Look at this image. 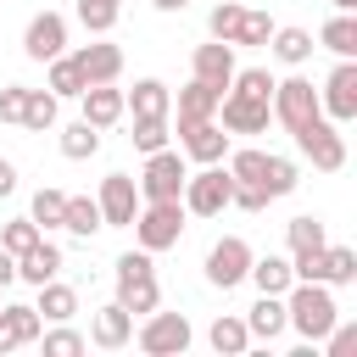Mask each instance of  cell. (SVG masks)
<instances>
[{"label":"cell","instance_id":"1","mask_svg":"<svg viewBox=\"0 0 357 357\" xmlns=\"http://www.w3.org/2000/svg\"><path fill=\"white\" fill-rule=\"evenodd\" d=\"M335 318H340V307H335L329 284H318V279H296V284L284 290V329H296L301 346H318V340L335 329Z\"/></svg>","mask_w":357,"mask_h":357},{"label":"cell","instance_id":"2","mask_svg":"<svg viewBox=\"0 0 357 357\" xmlns=\"http://www.w3.org/2000/svg\"><path fill=\"white\" fill-rule=\"evenodd\" d=\"M128 229L139 234V251H167L184 234V201H145Z\"/></svg>","mask_w":357,"mask_h":357},{"label":"cell","instance_id":"3","mask_svg":"<svg viewBox=\"0 0 357 357\" xmlns=\"http://www.w3.org/2000/svg\"><path fill=\"white\" fill-rule=\"evenodd\" d=\"M229 190H234V178H229V167H218V162H206L201 173H190V178H184V190H178V201H184V212H195V218H218V212L229 206Z\"/></svg>","mask_w":357,"mask_h":357},{"label":"cell","instance_id":"4","mask_svg":"<svg viewBox=\"0 0 357 357\" xmlns=\"http://www.w3.org/2000/svg\"><path fill=\"white\" fill-rule=\"evenodd\" d=\"M184 178H190V167H184V156L162 145V151H151V156H145V173H139L134 184H139V195H145V201H178V190H184Z\"/></svg>","mask_w":357,"mask_h":357},{"label":"cell","instance_id":"5","mask_svg":"<svg viewBox=\"0 0 357 357\" xmlns=\"http://www.w3.org/2000/svg\"><path fill=\"white\" fill-rule=\"evenodd\" d=\"M273 117L296 134L301 123H312V117H324V106H318V89L307 84V78H284V84H273Z\"/></svg>","mask_w":357,"mask_h":357},{"label":"cell","instance_id":"6","mask_svg":"<svg viewBox=\"0 0 357 357\" xmlns=\"http://www.w3.org/2000/svg\"><path fill=\"white\" fill-rule=\"evenodd\" d=\"M296 145H301V156H312V167H318V173L346 167V139H340V134H335V123H324V117L301 123V128H296Z\"/></svg>","mask_w":357,"mask_h":357},{"label":"cell","instance_id":"7","mask_svg":"<svg viewBox=\"0 0 357 357\" xmlns=\"http://www.w3.org/2000/svg\"><path fill=\"white\" fill-rule=\"evenodd\" d=\"M95 206H100V223H106V229H128L134 212H139V184H134L128 173H106Z\"/></svg>","mask_w":357,"mask_h":357},{"label":"cell","instance_id":"8","mask_svg":"<svg viewBox=\"0 0 357 357\" xmlns=\"http://www.w3.org/2000/svg\"><path fill=\"white\" fill-rule=\"evenodd\" d=\"M184 346H190V318H184V312H145V324H139V351L173 357V351H184Z\"/></svg>","mask_w":357,"mask_h":357},{"label":"cell","instance_id":"9","mask_svg":"<svg viewBox=\"0 0 357 357\" xmlns=\"http://www.w3.org/2000/svg\"><path fill=\"white\" fill-rule=\"evenodd\" d=\"M218 112H223V128H229V134H262L268 117H273V100L245 95V89H229V95L218 100Z\"/></svg>","mask_w":357,"mask_h":357},{"label":"cell","instance_id":"10","mask_svg":"<svg viewBox=\"0 0 357 357\" xmlns=\"http://www.w3.org/2000/svg\"><path fill=\"white\" fill-rule=\"evenodd\" d=\"M245 268H251V245H245L240 234H223V240L206 251V279H212L218 290H234V284L245 279Z\"/></svg>","mask_w":357,"mask_h":357},{"label":"cell","instance_id":"11","mask_svg":"<svg viewBox=\"0 0 357 357\" xmlns=\"http://www.w3.org/2000/svg\"><path fill=\"white\" fill-rule=\"evenodd\" d=\"M318 106H324L335 123H351V117H357V61H351V56H340V67L329 73Z\"/></svg>","mask_w":357,"mask_h":357},{"label":"cell","instance_id":"12","mask_svg":"<svg viewBox=\"0 0 357 357\" xmlns=\"http://www.w3.org/2000/svg\"><path fill=\"white\" fill-rule=\"evenodd\" d=\"M61 45H67V17L61 11H39L28 22V33H22L28 61H50V56H61Z\"/></svg>","mask_w":357,"mask_h":357},{"label":"cell","instance_id":"13","mask_svg":"<svg viewBox=\"0 0 357 357\" xmlns=\"http://www.w3.org/2000/svg\"><path fill=\"white\" fill-rule=\"evenodd\" d=\"M229 78H234V45L229 39H212V45H195V84H206V89H229Z\"/></svg>","mask_w":357,"mask_h":357},{"label":"cell","instance_id":"14","mask_svg":"<svg viewBox=\"0 0 357 357\" xmlns=\"http://www.w3.org/2000/svg\"><path fill=\"white\" fill-rule=\"evenodd\" d=\"M89 340H95L100 351H117V346H128V340H134V312H128L123 301H106V307L95 312V324H89Z\"/></svg>","mask_w":357,"mask_h":357},{"label":"cell","instance_id":"15","mask_svg":"<svg viewBox=\"0 0 357 357\" xmlns=\"http://www.w3.org/2000/svg\"><path fill=\"white\" fill-rule=\"evenodd\" d=\"M73 61H78L84 84H117V73H123V50H117V45H106V39H100V45H84Z\"/></svg>","mask_w":357,"mask_h":357},{"label":"cell","instance_id":"16","mask_svg":"<svg viewBox=\"0 0 357 357\" xmlns=\"http://www.w3.org/2000/svg\"><path fill=\"white\" fill-rule=\"evenodd\" d=\"M184 134V156H195L201 167L206 162H223V151H229V134H223V123H190V128H178Z\"/></svg>","mask_w":357,"mask_h":357},{"label":"cell","instance_id":"17","mask_svg":"<svg viewBox=\"0 0 357 357\" xmlns=\"http://www.w3.org/2000/svg\"><path fill=\"white\" fill-rule=\"evenodd\" d=\"M39 340V312L33 307H0V357L6 351H17V346H33Z\"/></svg>","mask_w":357,"mask_h":357},{"label":"cell","instance_id":"18","mask_svg":"<svg viewBox=\"0 0 357 357\" xmlns=\"http://www.w3.org/2000/svg\"><path fill=\"white\" fill-rule=\"evenodd\" d=\"M61 273V251L39 234L28 251H17V279H28V284H45V279H56Z\"/></svg>","mask_w":357,"mask_h":357},{"label":"cell","instance_id":"19","mask_svg":"<svg viewBox=\"0 0 357 357\" xmlns=\"http://www.w3.org/2000/svg\"><path fill=\"white\" fill-rule=\"evenodd\" d=\"M245 329H251V340L273 346L284 335V296H257V307L245 312Z\"/></svg>","mask_w":357,"mask_h":357},{"label":"cell","instance_id":"20","mask_svg":"<svg viewBox=\"0 0 357 357\" xmlns=\"http://www.w3.org/2000/svg\"><path fill=\"white\" fill-rule=\"evenodd\" d=\"M167 106H173V95H167L162 78H139L123 95V112H134V117H167Z\"/></svg>","mask_w":357,"mask_h":357},{"label":"cell","instance_id":"21","mask_svg":"<svg viewBox=\"0 0 357 357\" xmlns=\"http://www.w3.org/2000/svg\"><path fill=\"white\" fill-rule=\"evenodd\" d=\"M78 100H84V123H95V128H112L123 117V89H112V84H89Z\"/></svg>","mask_w":357,"mask_h":357},{"label":"cell","instance_id":"22","mask_svg":"<svg viewBox=\"0 0 357 357\" xmlns=\"http://www.w3.org/2000/svg\"><path fill=\"white\" fill-rule=\"evenodd\" d=\"M245 279H251V284H257L262 296H284V290L296 284V273H290V262H284V257H273V251H268V257H251V268H245Z\"/></svg>","mask_w":357,"mask_h":357},{"label":"cell","instance_id":"23","mask_svg":"<svg viewBox=\"0 0 357 357\" xmlns=\"http://www.w3.org/2000/svg\"><path fill=\"white\" fill-rule=\"evenodd\" d=\"M39 290V301H33V312L39 318H50V324H67L73 312H78V290L73 284H61V279H45V284H33Z\"/></svg>","mask_w":357,"mask_h":357},{"label":"cell","instance_id":"24","mask_svg":"<svg viewBox=\"0 0 357 357\" xmlns=\"http://www.w3.org/2000/svg\"><path fill=\"white\" fill-rule=\"evenodd\" d=\"M218 100H223L218 89H206V84H195V78H190V84L178 89V128H190V123H206V117L218 112Z\"/></svg>","mask_w":357,"mask_h":357},{"label":"cell","instance_id":"25","mask_svg":"<svg viewBox=\"0 0 357 357\" xmlns=\"http://www.w3.org/2000/svg\"><path fill=\"white\" fill-rule=\"evenodd\" d=\"M61 229L78 234V240H89V234L106 229V223H100V206H95L89 195H67V206H61Z\"/></svg>","mask_w":357,"mask_h":357},{"label":"cell","instance_id":"26","mask_svg":"<svg viewBox=\"0 0 357 357\" xmlns=\"http://www.w3.org/2000/svg\"><path fill=\"white\" fill-rule=\"evenodd\" d=\"M318 39H324L335 56H357V17H351V11H335V17L318 28Z\"/></svg>","mask_w":357,"mask_h":357},{"label":"cell","instance_id":"27","mask_svg":"<svg viewBox=\"0 0 357 357\" xmlns=\"http://www.w3.org/2000/svg\"><path fill=\"white\" fill-rule=\"evenodd\" d=\"M206 340H212V351H223V357H240V351L251 346V329H245V318H218V324L206 329Z\"/></svg>","mask_w":357,"mask_h":357},{"label":"cell","instance_id":"28","mask_svg":"<svg viewBox=\"0 0 357 357\" xmlns=\"http://www.w3.org/2000/svg\"><path fill=\"white\" fill-rule=\"evenodd\" d=\"M268 45H273V56L290 61V67H301V61L312 56V33H307V28H273Z\"/></svg>","mask_w":357,"mask_h":357},{"label":"cell","instance_id":"29","mask_svg":"<svg viewBox=\"0 0 357 357\" xmlns=\"http://www.w3.org/2000/svg\"><path fill=\"white\" fill-rule=\"evenodd\" d=\"M89 84H84V73H78V61L73 56H50V95L56 100H73V95H84Z\"/></svg>","mask_w":357,"mask_h":357},{"label":"cell","instance_id":"30","mask_svg":"<svg viewBox=\"0 0 357 357\" xmlns=\"http://www.w3.org/2000/svg\"><path fill=\"white\" fill-rule=\"evenodd\" d=\"M56 106H61V100H56L50 89H28V95H22V128L45 134V128L56 123Z\"/></svg>","mask_w":357,"mask_h":357},{"label":"cell","instance_id":"31","mask_svg":"<svg viewBox=\"0 0 357 357\" xmlns=\"http://www.w3.org/2000/svg\"><path fill=\"white\" fill-rule=\"evenodd\" d=\"M95 151H100V128H95V123L78 117L73 128H61V156H67V162H84V156H95Z\"/></svg>","mask_w":357,"mask_h":357},{"label":"cell","instance_id":"32","mask_svg":"<svg viewBox=\"0 0 357 357\" xmlns=\"http://www.w3.org/2000/svg\"><path fill=\"white\" fill-rule=\"evenodd\" d=\"M117 301H123L128 312H156V301H162V290H156V273H145V279H128V284H117Z\"/></svg>","mask_w":357,"mask_h":357},{"label":"cell","instance_id":"33","mask_svg":"<svg viewBox=\"0 0 357 357\" xmlns=\"http://www.w3.org/2000/svg\"><path fill=\"white\" fill-rule=\"evenodd\" d=\"M296 184H301L296 162H290V156H268V167H262V190H268V195L279 201V195H290Z\"/></svg>","mask_w":357,"mask_h":357},{"label":"cell","instance_id":"34","mask_svg":"<svg viewBox=\"0 0 357 357\" xmlns=\"http://www.w3.org/2000/svg\"><path fill=\"white\" fill-rule=\"evenodd\" d=\"M357 279V251L351 245H324V284H351Z\"/></svg>","mask_w":357,"mask_h":357},{"label":"cell","instance_id":"35","mask_svg":"<svg viewBox=\"0 0 357 357\" xmlns=\"http://www.w3.org/2000/svg\"><path fill=\"white\" fill-rule=\"evenodd\" d=\"M117 11H123V0H78V22L89 33H112L117 28Z\"/></svg>","mask_w":357,"mask_h":357},{"label":"cell","instance_id":"36","mask_svg":"<svg viewBox=\"0 0 357 357\" xmlns=\"http://www.w3.org/2000/svg\"><path fill=\"white\" fill-rule=\"evenodd\" d=\"M284 234H290V257H296V251H318V245H329V240H324V223H318V218H307V212H301V218H290V223H284Z\"/></svg>","mask_w":357,"mask_h":357},{"label":"cell","instance_id":"37","mask_svg":"<svg viewBox=\"0 0 357 357\" xmlns=\"http://www.w3.org/2000/svg\"><path fill=\"white\" fill-rule=\"evenodd\" d=\"M61 206H67V195H61V190H50V184H45V190H39V195H33V212H28V218H33V223H39V229H61Z\"/></svg>","mask_w":357,"mask_h":357},{"label":"cell","instance_id":"38","mask_svg":"<svg viewBox=\"0 0 357 357\" xmlns=\"http://www.w3.org/2000/svg\"><path fill=\"white\" fill-rule=\"evenodd\" d=\"M273 39V17L268 11H245L240 28H234V45H268Z\"/></svg>","mask_w":357,"mask_h":357},{"label":"cell","instance_id":"39","mask_svg":"<svg viewBox=\"0 0 357 357\" xmlns=\"http://www.w3.org/2000/svg\"><path fill=\"white\" fill-rule=\"evenodd\" d=\"M167 145V117H134V151H162Z\"/></svg>","mask_w":357,"mask_h":357},{"label":"cell","instance_id":"40","mask_svg":"<svg viewBox=\"0 0 357 357\" xmlns=\"http://www.w3.org/2000/svg\"><path fill=\"white\" fill-rule=\"evenodd\" d=\"M240 17H245V6H234V0H223V6H212V17H206V28H212V39H229V45H234V28H240Z\"/></svg>","mask_w":357,"mask_h":357},{"label":"cell","instance_id":"41","mask_svg":"<svg viewBox=\"0 0 357 357\" xmlns=\"http://www.w3.org/2000/svg\"><path fill=\"white\" fill-rule=\"evenodd\" d=\"M39 340H45V357H78V351L89 346V340H84L78 329H50V335L39 329Z\"/></svg>","mask_w":357,"mask_h":357},{"label":"cell","instance_id":"42","mask_svg":"<svg viewBox=\"0 0 357 357\" xmlns=\"http://www.w3.org/2000/svg\"><path fill=\"white\" fill-rule=\"evenodd\" d=\"M33 240H39V223H33V218H17V223H6V229H0V245H6L11 257H17V251H28Z\"/></svg>","mask_w":357,"mask_h":357},{"label":"cell","instance_id":"43","mask_svg":"<svg viewBox=\"0 0 357 357\" xmlns=\"http://www.w3.org/2000/svg\"><path fill=\"white\" fill-rule=\"evenodd\" d=\"M268 167V151H234L229 156V178H262Z\"/></svg>","mask_w":357,"mask_h":357},{"label":"cell","instance_id":"44","mask_svg":"<svg viewBox=\"0 0 357 357\" xmlns=\"http://www.w3.org/2000/svg\"><path fill=\"white\" fill-rule=\"evenodd\" d=\"M145 273H151V251H123V257H117V284L145 279Z\"/></svg>","mask_w":357,"mask_h":357},{"label":"cell","instance_id":"45","mask_svg":"<svg viewBox=\"0 0 357 357\" xmlns=\"http://www.w3.org/2000/svg\"><path fill=\"white\" fill-rule=\"evenodd\" d=\"M351 346H357V324H340V318H335V329L324 335V351H329V357H346Z\"/></svg>","mask_w":357,"mask_h":357},{"label":"cell","instance_id":"46","mask_svg":"<svg viewBox=\"0 0 357 357\" xmlns=\"http://www.w3.org/2000/svg\"><path fill=\"white\" fill-rule=\"evenodd\" d=\"M22 95H28L22 84H6L0 89V123H22Z\"/></svg>","mask_w":357,"mask_h":357},{"label":"cell","instance_id":"47","mask_svg":"<svg viewBox=\"0 0 357 357\" xmlns=\"http://www.w3.org/2000/svg\"><path fill=\"white\" fill-rule=\"evenodd\" d=\"M11 279H17V257H11V251H6V245H0V290H6V284H11Z\"/></svg>","mask_w":357,"mask_h":357},{"label":"cell","instance_id":"48","mask_svg":"<svg viewBox=\"0 0 357 357\" xmlns=\"http://www.w3.org/2000/svg\"><path fill=\"white\" fill-rule=\"evenodd\" d=\"M11 190H17V167L0 156V195H11Z\"/></svg>","mask_w":357,"mask_h":357},{"label":"cell","instance_id":"49","mask_svg":"<svg viewBox=\"0 0 357 357\" xmlns=\"http://www.w3.org/2000/svg\"><path fill=\"white\" fill-rule=\"evenodd\" d=\"M151 6H156V11H184L190 0H151Z\"/></svg>","mask_w":357,"mask_h":357},{"label":"cell","instance_id":"50","mask_svg":"<svg viewBox=\"0 0 357 357\" xmlns=\"http://www.w3.org/2000/svg\"><path fill=\"white\" fill-rule=\"evenodd\" d=\"M329 6H335V11H351V6H357V0H329Z\"/></svg>","mask_w":357,"mask_h":357}]
</instances>
